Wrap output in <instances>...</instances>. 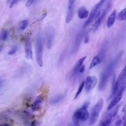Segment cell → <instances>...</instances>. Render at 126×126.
I'll return each mask as SVG.
<instances>
[{"mask_svg": "<svg viewBox=\"0 0 126 126\" xmlns=\"http://www.w3.org/2000/svg\"><path fill=\"white\" fill-rule=\"evenodd\" d=\"M0 126H10L8 125H1Z\"/></svg>", "mask_w": 126, "mask_h": 126, "instance_id": "cell-36", "label": "cell"}, {"mask_svg": "<svg viewBox=\"0 0 126 126\" xmlns=\"http://www.w3.org/2000/svg\"><path fill=\"white\" fill-rule=\"evenodd\" d=\"M76 0H69L68 5V10L65 19L66 22L68 23L72 19L74 15L75 3Z\"/></svg>", "mask_w": 126, "mask_h": 126, "instance_id": "cell-11", "label": "cell"}, {"mask_svg": "<svg viewBox=\"0 0 126 126\" xmlns=\"http://www.w3.org/2000/svg\"><path fill=\"white\" fill-rule=\"evenodd\" d=\"M17 50H18V47L17 46H15L11 51L8 52V55H12L13 54H14L15 53H16L17 52Z\"/></svg>", "mask_w": 126, "mask_h": 126, "instance_id": "cell-26", "label": "cell"}, {"mask_svg": "<svg viewBox=\"0 0 126 126\" xmlns=\"http://www.w3.org/2000/svg\"><path fill=\"white\" fill-rule=\"evenodd\" d=\"M105 0H100L97 4H96L94 5V6L92 9L88 18L87 19V20H86V21L85 22L84 24V26H83L84 28H86L88 26V25L94 20L95 17V15L96 14V13L99 9L100 7L102 5V4L104 3Z\"/></svg>", "mask_w": 126, "mask_h": 126, "instance_id": "cell-9", "label": "cell"}, {"mask_svg": "<svg viewBox=\"0 0 126 126\" xmlns=\"http://www.w3.org/2000/svg\"><path fill=\"white\" fill-rule=\"evenodd\" d=\"M118 19L119 21H123L126 19V9H123L118 15Z\"/></svg>", "mask_w": 126, "mask_h": 126, "instance_id": "cell-22", "label": "cell"}, {"mask_svg": "<svg viewBox=\"0 0 126 126\" xmlns=\"http://www.w3.org/2000/svg\"><path fill=\"white\" fill-rule=\"evenodd\" d=\"M116 13H117L116 9H114L112 11V13L109 15L107 21V26L108 28L111 27L114 24L115 22V18H116Z\"/></svg>", "mask_w": 126, "mask_h": 126, "instance_id": "cell-19", "label": "cell"}, {"mask_svg": "<svg viewBox=\"0 0 126 126\" xmlns=\"http://www.w3.org/2000/svg\"><path fill=\"white\" fill-rule=\"evenodd\" d=\"M1 47H0V52L1 51Z\"/></svg>", "mask_w": 126, "mask_h": 126, "instance_id": "cell-37", "label": "cell"}, {"mask_svg": "<svg viewBox=\"0 0 126 126\" xmlns=\"http://www.w3.org/2000/svg\"><path fill=\"white\" fill-rule=\"evenodd\" d=\"M100 63V59L98 57V56H95L94 58V59H93V60L92 61V63H91V64L90 65L89 68L90 69L93 68L97 64H99Z\"/></svg>", "mask_w": 126, "mask_h": 126, "instance_id": "cell-21", "label": "cell"}, {"mask_svg": "<svg viewBox=\"0 0 126 126\" xmlns=\"http://www.w3.org/2000/svg\"><path fill=\"white\" fill-rule=\"evenodd\" d=\"M103 106V99L100 98L95 104V105L93 107L92 110L91 116L89 118V126H91L96 122L98 117V116L100 114V112H101V110L102 109Z\"/></svg>", "mask_w": 126, "mask_h": 126, "instance_id": "cell-5", "label": "cell"}, {"mask_svg": "<svg viewBox=\"0 0 126 126\" xmlns=\"http://www.w3.org/2000/svg\"><path fill=\"white\" fill-rule=\"evenodd\" d=\"M108 48V43L107 41H104L100 48V50L99 52V54L98 55V57L100 59V62H103L106 57V55L107 54V50Z\"/></svg>", "mask_w": 126, "mask_h": 126, "instance_id": "cell-15", "label": "cell"}, {"mask_svg": "<svg viewBox=\"0 0 126 126\" xmlns=\"http://www.w3.org/2000/svg\"><path fill=\"white\" fill-rule=\"evenodd\" d=\"M55 35V32L52 27L48 28L47 30V47L48 49L51 48Z\"/></svg>", "mask_w": 126, "mask_h": 126, "instance_id": "cell-14", "label": "cell"}, {"mask_svg": "<svg viewBox=\"0 0 126 126\" xmlns=\"http://www.w3.org/2000/svg\"><path fill=\"white\" fill-rule=\"evenodd\" d=\"M84 35V32H83V31L80 32L77 34L76 39H75V41L74 42L73 47V53H76L78 51V50L79 48V46L80 45V44L81 43V41L82 40Z\"/></svg>", "mask_w": 126, "mask_h": 126, "instance_id": "cell-16", "label": "cell"}, {"mask_svg": "<svg viewBox=\"0 0 126 126\" xmlns=\"http://www.w3.org/2000/svg\"><path fill=\"white\" fill-rule=\"evenodd\" d=\"M36 0H28L26 4V5L27 7H30L31 6L32 3L34 2V1Z\"/></svg>", "mask_w": 126, "mask_h": 126, "instance_id": "cell-27", "label": "cell"}, {"mask_svg": "<svg viewBox=\"0 0 126 126\" xmlns=\"http://www.w3.org/2000/svg\"><path fill=\"white\" fill-rule=\"evenodd\" d=\"M125 89H126V79L124 81L123 83H122V85L119 89L118 91H117L116 94H115V96L113 98L112 100L108 105L107 108V111L110 110L111 109L113 108L120 102L125 92Z\"/></svg>", "mask_w": 126, "mask_h": 126, "instance_id": "cell-7", "label": "cell"}, {"mask_svg": "<svg viewBox=\"0 0 126 126\" xmlns=\"http://www.w3.org/2000/svg\"><path fill=\"white\" fill-rule=\"evenodd\" d=\"M46 15H47V13H43V14L41 15V16L38 19L37 21H42L43 19H44V18L46 16Z\"/></svg>", "mask_w": 126, "mask_h": 126, "instance_id": "cell-28", "label": "cell"}, {"mask_svg": "<svg viewBox=\"0 0 126 126\" xmlns=\"http://www.w3.org/2000/svg\"><path fill=\"white\" fill-rule=\"evenodd\" d=\"M65 95H66V93L55 96L54 97H52L50 101V104L53 105V104H56L57 103L60 102L63 99Z\"/></svg>", "mask_w": 126, "mask_h": 126, "instance_id": "cell-18", "label": "cell"}, {"mask_svg": "<svg viewBox=\"0 0 126 126\" xmlns=\"http://www.w3.org/2000/svg\"><path fill=\"white\" fill-rule=\"evenodd\" d=\"M19 0H12V1L11 2L10 4V6H9V7H10V8H11L12 7H13V6H14V5L16 3H17Z\"/></svg>", "mask_w": 126, "mask_h": 126, "instance_id": "cell-30", "label": "cell"}, {"mask_svg": "<svg viewBox=\"0 0 126 126\" xmlns=\"http://www.w3.org/2000/svg\"><path fill=\"white\" fill-rule=\"evenodd\" d=\"M74 126H80V125L79 124H77L74 125Z\"/></svg>", "mask_w": 126, "mask_h": 126, "instance_id": "cell-35", "label": "cell"}, {"mask_svg": "<svg viewBox=\"0 0 126 126\" xmlns=\"http://www.w3.org/2000/svg\"><path fill=\"white\" fill-rule=\"evenodd\" d=\"M85 69V66L84 65H82L80 67V68H79V69L78 70V72L80 73H83L84 72Z\"/></svg>", "mask_w": 126, "mask_h": 126, "instance_id": "cell-29", "label": "cell"}, {"mask_svg": "<svg viewBox=\"0 0 126 126\" xmlns=\"http://www.w3.org/2000/svg\"><path fill=\"white\" fill-rule=\"evenodd\" d=\"M43 45L41 35L39 33L36 40V59L38 65L43 66Z\"/></svg>", "mask_w": 126, "mask_h": 126, "instance_id": "cell-6", "label": "cell"}, {"mask_svg": "<svg viewBox=\"0 0 126 126\" xmlns=\"http://www.w3.org/2000/svg\"><path fill=\"white\" fill-rule=\"evenodd\" d=\"M125 77H126V68H124L120 73L117 80L115 83V84L113 87L112 94L110 97V98L112 97L116 94L119 89L120 88L122 83H123L124 81L125 80Z\"/></svg>", "mask_w": 126, "mask_h": 126, "instance_id": "cell-8", "label": "cell"}, {"mask_svg": "<svg viewBox=\"0 0 126 126\" xmlns=\"http://www.w3.org/2000/svg\"><path fill=\"white\" fill-rule=\"evenodd\" d=\"M120 107V105L119 104L115 106L113 109L112 108L111 110H108V112L106 113L102 117L99 126H109L117 115Z\"/></svg>", "mask_w": 126, "mask_h": 126, "instance_id": "cell-4", "label": "cell"}, {"mask_svg": "<svg viewBox=\"0 0 126 126\" xmlns=\"http://www.w3.org/2000/svg\"><path fill=\"white\" fill-rule=\"evenodd\" d=\"M25 55L28 59H32V49L31 40L30 37H27L25 40Z\"/></svg>", "mask_w": 126, "mask_h": 126, "instance_id": "cell-13", "label": "cell"}, {"mask_svg": "<svg viewBox=\"0 0 126 126\" xmlns=\"http://www.w3.org/2000/svg\"><path fill=\"white\" fill-rule=\"evenodd\" d=\"M84 85H85V82L83 81V82H82L81 83V84L79 86V88H78V90L77 91V92H76V94L75 95V96L74 97V99H76L78 97V96L80 95V94L82 92V90H83V88L84 87Z\"/></svg>", "mask_w": 126, "mask_h": 126, "instance_id": "cell-23", "label": "cell"}, {"mask_svg": "<svg viewBox=\"0 0 126 126\" xmlns=\"http://www.w3.org/2000/svg\"><path fill=\"white\" fill-rule=\"evenodd\" d=\"M111 0H109L108 2V3L106 4V6H105V7L101 10H100L99 9L97 11L96 13V14L95 15V17L94 19H95V21L94 23V24L93 25L94 27V31L95 32L96 31L98 28H99V26L101 24L104 17L107 13L108 11L110 9L111 6Z\"/></svg>", "mask_w": 126, "mask_h": 126, "instance_id": "cell-3", "label": "cell"}, {"mask_svg": "<svg viewBox=\"0 0 126 126\" xmlns=\"http://www.w3.org/2000/svg\"><path fill=\"white\" fill-rule=\"evenodd\" d=\"M28 21L26 20H23L20 23L19 28L21 30L23 31L27 28V27H28Z\"/></svg>", "mask_w": 126, "mask_h": 126, "instance_id": "cell-24", "label": "cell"}, {"mask_svg": "<svg viewBox=\"0 0 126 126\" xmlns=\"http://www.w3.org/2000/svg\"><path fill=\"white\" fill-rule=\"evenodd\" d=\"M3 80H0V85L2 84L3 83Z\"/></svg>", "mask_w": 126, "mask_h": 126, "instance_id": "cell-34", "label": "cell"}, {"mask_svg": "<svg viewBox=\"0 0 126 126\" xmlns=\"http://www.w3.org/2000/svg\"><path fill=\"white\" fill-rule=\"evenodd\" d=\"M89 104L90 103L89 102L85 103L81 108L74 112L72 117L74 125L79 124V121L84 122L89 119L90 115L87 110Z\"/></svg>", "mask_w": 126, "mask_h": 126, "instance_id": "cell-2", "label": "cell"}, {"mask_svg": "<svg viewBox=\"0 0 126 126\" xmlns=\"http://www.w3.org/2000/svg\"><path fill=\"white\" fill-rule=\"evenodd\" d=\"M44 96L42 94L38 95L32 105L31 109L33 112L38 111L40 110L44 102Z\"/></svg>", "mask_w": 126, "mask_h": 126, "instance_id": "cell-12", "label": "cell"}, {"mask_svg": "<svg viewBox=\"0 0 126 126\" xmlns=\"http://www.w3.org/2000/svg\"><path fill=\"white\" fill-rule=\"evenodd\" d=\"M86 57L85 56V57H83L82 58L80 59L78 61V62H77L76 65H75L73 69V70H72V74H73V75H75L78 72V70H79V68L82 66V65L84 60L86 59Z\"/></svg>", "mask_w": 126, "mask_h": 126, "instance_id": "cell-20", "label": "cell"}, {"mask_svg": "<svg viewBox=\"0 0 126 126\" xmlns=\"http://www.w3.org/2000/svg\"><path fill=\"white\" fill-rule=\"evenodd\" d=\"M97 82V78L94 76H89L87 77L85 82V89L87 91H91L94 88Z\"/></svg>", "mask_w": 126, "mask_h": 126, "instance_id": "cell-10", "label": "cell"}, {"mask_svg": "<svg viewBox=\"0 0 126 126\" xmlns=\"http://www.w3.org/2000/svg\"><path fill=\"white\" fill-rule=\"evenodd\" d=\"M122 123V121L121 120H118L113 126H120Z\"/></svg>", "mask_w": 126, "mask_h": 126, "instance_id": "cell-31", "label": "cell"}, {"mask_svg": "<svg viewBox=\"0 0 126 126\" xmlns=\"http://www.w3.org/2000/svg\"><path fill=\"white\" fill-rule=\"evenodd\" d=\"M89 41V37L88 35H86L85 37V38H84V43H88Z\"/></svg>", "mask_w": 126, "mask_h": 126, "instance_id": "cell-33", "label": "cell"}, {"mask_svg": "<svg viewBox=\"0 0 126 126\" xmlns=\"http://www.w3.org/2000/svg\"><path fill=\"white\" fill-rule=\"evenodd\" d=\"M38 125V122L36 120L32 122V123H31V126H37Z\"/></svg>", "mask_w": 126, "mask_h": 126, "instance_id": "cell-32", "label": "cell"}, {"mask_svg": "<svg viewBox=\"0 0 126 126\" xmlns=\"http://www.w3.org/2000/svg\"><path fill=\"white\" fill-rule=\"evenodd\" d=\"M7 35H8V33L6 30H3L2 32L1 36H0V39L2 40H5L7 37Z\"/></svg>", "mask_w": 126, "mask_h": 126, "instance_id": "cell-25", "label": "cell"}, {"mask_svg": "<svg viewBox=\"0 0 126 126\" xmlns=\"http://www.w3.org/2000/svg\"><path fill=\"white\" fill-rule=\"evenodd\" d=\"M123 54V51H121L119 52L115 58L108 63L103 71L102 72L98 86V88L100 91H102L105 88L108 81L114 69L117 67Z\"/></svg>", "mask_w": 126, "mask_h": 126, "instance_id": "cell-1", "label": "cell"}, {"mask_svg": "<svg viewBox=\"0 0 126 126\" xmlns=\"http://www.w3.org/2000/svg\"><path fill=\"white\" fill-rule=\"evenodd\" d=\"M77 14L78 17L81 19H85L89 16V12L88 10L84 6H82L78 9Z\"/></svg>", "mask_w": 126, "mask_h": 126, "instance_id": "cell-17", "label": "cell"}]
</instances>
